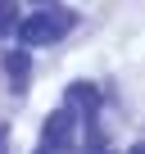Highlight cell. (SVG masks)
<instances>
[{
  "instance_id": "1",
  "label": "cell",
  "mask_w": 145,
  "mask_h": 154,
  "mask_svg": "<svg viewBox=\"0 0 145 154\" xmlns=\"http://www.w3.org/2000/svg\"><path fill=\"white\" fill-rule=\"evenodd\" d=\"M68 27H72V14L68 9H36V14L18 18L14 32L23 36V45H54Z\"/></svg>"
},
{
  "instance_id": "2",
  "label": "cell",
  "mask_w": 145,
  "mask_h": 154,
  "mask_svg": "<svg viewBox=\"0 0 145 154\" xmlns=\"http://www.w3.org/2000/svg\"><path fill=\"white\" fill-rule=\"evenodd\" d=\"M72 145H77V113L72 109H54L41 122V149L45 154H72Z\"/></svg>"
},
{
  "instance_id": "3",
  "label": "cell",
  "mask_w": 145,
  "mask_h": 154,
  "mask_svg": "<svg viewBox=\"0 0 145 154\" xmlns=\"http://www.w3.org/2000/svg\"><path fill=\"white\" fill-rule=\"evenodd\" d=\"M63 109H72V113H82L86 122H95V113H100V86H91V82H72Z\"/></svg>"
},
{
  "instance_id": "4",
  "label": "cell",
  "mask_w": 145,
  "mask_h": 154,
  "mask_svg": "<svg viewBox=\"0 0 145 154\" xmlns=\"http://www.w3.org/2000/svg\"><path fill=\"white\" fill-rule=\"evenodd\" d=\"M5 72H9V82L23 91V86H27V72H32V54H27V50H9V54H5Z\"/></svg>"
},
{
  "instance_id": "5",
  "label": "cell",
  "mask_w": 145,
  "mask_h": 154,
  "mask_svg": "<svg viewBox=\"0 0 145 154\" xmlns=\"http://www.w3.org/2000/svg\"><path fill=\"white\" fill-rule=\"evenodd\" d=\"M18 18H23V14H18V5H9V0H5V5H0V36L14 32V27H18Z\"/></svg>"
},
{
  "instance_id": "6",
  "label": "cell",
  "mask_w": 145,
  "mask_h": 154,
  "mask_svg": "<svg viewBox=\"0 0 145 154\" xmlns=\"http://www.w3.org/2000/svg\"><path fill=\"white\" fill-rule=\"evenodd\" d=\"M0 154H9V145H5V136H0Z\"/></svg>"
},
{
  "instance_id": "7",
  "label": "cell",
  "mask_w": 145,
  "mask_h": 154,
  "mask_svg": "<svg viewBox=\"0 0 145 154\" xmlns=\"http://www.w3.org/2000/svg\"><path fill=\"white\" fill-rule=\"evenodd\" d=\"M91 154H113V149H109V145H104V149H91Z\"/></svg>"
},
{
  "instance_id": "8",
  "label": "cell",
  "mask_w": 145,
  "mask_h": 154,
  "mask_svg": "<svg viewBox=\"0 0 145 154\" xmlns=\"http://www.w3.org/2000/svg\"><path fill=\"white\" fill-rule=\"evenodd\" d=\"M131 154H145V149H140V145H136V149H131Z\"/></svg>"
},
{
  "instance_id": "9",
  "label": "cell",
  "mask_w": 145,
  "mask_h": 154,
  "mask_svg": "<svg viewBox=\"0 0 145 154\" xmlns=\"http://www.w3.org/2000/svg\"><path fill=\"white\" fill-rule=\"evenodd\" d=\"M32 154H45V149H32Z\"/></svg>"
}]
</instances>
